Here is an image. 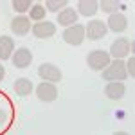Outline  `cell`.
Segmentation results:
<instances>
[{
	"label": "cell",
	"mask_w": 135,
	"mask_h": 135,
	"mask_svg": "<svg viewBox=\"0 0 135 135\" xmlns=\"http://www.w3.org/2000/svg\"><path fill=\"white\" fill-rule=\"evenodd\" d=\"M97 6H101V9H103V11L110 13V15H114V13L119 11L121 2H115V0H101V2H97Z\"/></svg>",
	"instance_id": "ac0fdd59"
},
{
	"label": "cell",
	"mask_w": 135,
	"mask_h": 135,
	"mask_svg": "<svg viewBox=\"0 0 135 135\" xmlns=\"http://www.w3.org/2000/svg\"><path fill=\"white\" fill-rule=\"evenodd\" d=\"M15 51V42L11 36H0V60H9Z\"/></svg>",
	"instance_id": "5bb4252c"
},
{
	"label": "cell",
	"mask_w": 135,
	"mask_h": 135,
	"mask_svg": "<svg viewBox=\"0 0 135 135\" xmlns=\"http://www.w3.org/2000/svg\"><path fill=\"white\" fill-rule=\"evenodd\" d=\"M31 29V20L27 18V16H15L13 22H11V31L15 32V34H18V36H25L27 32Z\"/></svg>",
	"instance_id": "30bf717a"
},
{
	"label": "cell",
	"mask_w": 135,
	"mask_h": 135,
	"mask_svg": "<svg viewBox=\"0 0 135 135\" xmlns=\"http://www.w3.org/2000/svg\"><path fill=\"white\" fill-rule=\"evenodd\" d=\"M128 78L126 72V63L123 60H114V61L108 63V67L103 70V79H106L108 83H114V81H121Z\"/></svg>",
	"instance_id": "6da1fadb"
},
{
	"label": "cell",
	"mask_w": 135,
	"mask_h": 135,
	"mask_svg": "<svg viewBox=\"0 0 135 135\" xmlns=\"http://www.w3.org/2000/svg\"><path fill=\"white\" fill-rule=\"evenodd\" d=\"M36 95L43 103H52L58 97V90H56L54 83H40L36 86Z\"/></svg>",
	"instance_id": "8992f818"
},
{
	"label": "cell",
	"mask_w": 135,
	"mask_h": 135,
	"mask_svg": "<svg viewBox=\"0 0 135 135\" xmlns=\"http://www.w3.org/2000/svg\"><path fill=\"white\" fill-rule=\"evenodd\" d=\"M124 92H126V86L121 83V81H114V83H108L104 86L106 97H110V99H114V101L121 99V97L124 95Z\"/></svg>",
	"instance_id": "7c38bea8"
},
{
	"label": "cell",
	"mask_w": 135,
	"mask_h": 135,
	"mask_svg": "<svg viewBox=\"0 0 135 135\" xmlns=\"http://www.w3.org/2000/svg\"><path fill=\"white\" fill-rule=\"evenodd\" d=\"M15 92L18 94L20 97H25V95H29V94L32 92V83L29 79H25V78L16 79V81H15Z\"/></svg>",
	"instance_id": "2e32d148"
},
{
	"label": "cell",
	"mask_w": 135,
	"mask_h": 135,
	"mask_svg": "<svg viewBox=\"0 0 135 135\" xmlns=\"http://www.w3.org/2000/svg\"><path fill=\"white\" fill-rule=\"evenodd\" d=\"M32 61V54L27 47H22L18 51H15V56H13V65L16 69H27Z\"/></svg>",
	"instance_id": "9c48e42d"
},
{
	"label": "cell",
	"mask_w": 135,
	"mask_h": 135,
	"mask_svg": "<svg viewBox=\"0 0 135 135\" xmlns=\"http://www.w3.org/2000/svg\"><path fill=\"white\" fill-rule=\"evenodd\" d=\"M67 4H69L67 0H58V2H56V0H47V2H45L47 9L52 11V13H58V9H61L63 6H67Z\"/></svg>",
	"instance_id": "d6986e66"
},
{
	"label": "cell",
	"mask_w": 135,
	"mask_h": 135,
	"mask_svg": "<svg viewBox=\"0 0 135 135\" xmlns=\"http://www.w3.org/2000/svg\"><path fill=\"white\" fill-rule=\"evenodd\" d=\"M126 72H130V78H133V76H135V58H133V56L130 58V61L126 63Z\"/></svg>",
	"instance_id": "44dd1931"
},
{
	"label": "cell",
	"mask_w": 135,
	"mask_h": 135,
	"mask_svg": "<svg viewBox=\"0 0 135 135\" xmlns=\"http://www.w3.org/2000/svg\"><path fill=\"white\" fill-rule=\"evenodd\" d=\"M86 63L92 70H104L110 63V54L106 51H92L86 56Z\"/></svg>",
	"instance_id": "7a4b0ae2"
},
{
	"label": "cell",
	"mask_w": 135,
	"mask_h": 135,
	"mask_svg": "<svg viewBox=\"0 0 135 135\" xmlns=\"http://www.w3.org/2000/svg\"><path fill=\"white\" fill-rule=\"evenodd\" d=\"M45 13H47V9L43 7L42 4H34V6H31L29 16H31V20H40V22H43V20H45Z\"/></svg>",
	"instance_id": "e0dca14e"
},
{
	"label": "cell",
	"mask_w": 135,
	"mask_h": 135,
	"mask_svg": "<svg viewBox=\"0 0 135 135\" xmlns=\"http://www.w3.org/2000/svg\"><path fill=\"white\" fill-rule=\"evenodd\" d=\"M13 9L15 11H18V13H23V11H27L29 9V6H32L29 0H13Z\"/></svg>",
	"instance_id": "ffe728a7"
},
{
	"label": "cell",
	"mask_w": 135,
	"mask_h": 135,
	"mask_svg": "<svg viewBox=\"0 0 135 135\" xmlns=\"http://www.w3.org/2000/svg\"><path fill=\"white\" fill-rule=\"evenodd\" d=\"M110 58H114V60H121V58H124L130 54V43L126 38H117L112 45H110Z\"/></svg>",
	"instance_id": "52a82bcc"
},
{
	"label": "cell",
	"mask_w": 135,
	"mask_h": 135,
	"mask_svg": "<svg viewBox=\"0 0 135 135\" xmlns=\"http://www.w3.org/2000/svg\"><path fill=\"white\" fill-rule=\"evenodd\" d=\"M32 34L36 38H51L52 34H56V25L47 20L38 22V23L32 25Z\"/></svg>",
	"instance_id": "ba28073f"
},
{
	"label": "cell",
	"mask_w": 135,
	"mask_h": 135,
	"mask_svg": "<svg viewBox=\"0 0 135 135\" xmlns=\"http://www.w3.org/2000/svg\"><path fill=\"white\" fill-rule=\"evenodd\" d=\"M99 9V6H97V2L95 0H81L79 4H78V11L83 15V16H94L95 13Z\"/></svg>",
	"instance_id": "9a60e30c"
},
{
	"label": "cell",
	"mask_w": 135,
	"mask_h": 135,
	"mask_svg": "<svg viewBox=\"0 0 135 135\" xmlns=\"http://www.w3.org/2000/svg\"><path fill=\"white\" fill-rule=\"evenodd\" d=\"M78 22V11H74L72 7H65V9L58 15V23L65 25V27H70Z\"/></svg>",
	"instance_id": "4fadbf2b"
},
{
	"label": "cell",
	"mask_w": 135,
	"mask_h": 135,
	"mask_svg": "<svg viewBox=\"0 0 135 135\" xmlns=\"http://www.w3.org/2000/svg\"><path fill=\"white\" fill-rule=\"evenodd\" d=\"M4 76H6V69H4V65L0 63V81L4 79Z\"/></svg>",
	"instance_id": "603a6c76"
},
{
	"label": "cell",
	"mask_w": 135,
	"mask_h": 135,
	"mask_svg": "<svg viewBox=\"0 0 135 135\" xmlns=\"http://www.w3.org/2000/svg\"><path fill=\"white\" fill-rule=\"evenodd\" d=\"M114 135H130V133H126V132H115Z\"/></svg>",
	"instance_id": "cb8c5ba5"
},
{
	"label": "cell",
	"mask_w": 135,
	"mask_h": 135,
	"mask_svg": "<svg viewBox=\"0 0 135 135\" xmlns=\"http://www.w3.org/2000/svg\"><path fill=\"white\" fill-rule=\"evenodd\" d=\"M126 27H128V20H126V16L123 13H114V15H110L106 29H112L114 32H123V31H126Z\"/></svg>",
	"instance_id": "8fae6325"
},
{
	"label": "cell",
	"mask_w": 135,
	"mask_h": 135,
	"mask_svg": "<svg viewBox=\"0 0 135 135\" xmlns=\"http://www.w3.org/2000/svg\"><path fill=\"white\" fill-rule=\"evenodd\" d=\"M63 40L69 45H81L85 40V27L79 23H74L63 31Z\"/></svg>",
	"instance_id": "3957f363"
},
{
	"label": "cell",
	"mask_w": 135,
	"mask_h": 135,
	"mask_svg": "<svg viewBox=\"0 0 135 135\" xmlns=\"http://www.w3.org/2000/svg\"><path fill=\"white\" fill-rule=\"evenodd\" d=\"M106 32H108V29H106V23L101 20H90L88 22V25H86V38L88 40H101V38H104L106 36Z\"/></svg>",
	"instance_id": "5b68a950"
},
{
	"label": "cell",
	"mask_w": 135,
	"mask_h": 135,
	"mask_svg": "<svg viewBox=\"0 0 135 135\" xmlns=\"http://www.w3.org/2000/svg\"><path fill=\"white\" fill-rule=\"evenodd\" d=\"M38 76L43 78L47 83H58V81H61V70L56 65H52V63H43V65H40Z\"/></svg>",
	"instance_id": "277c9868"
},
{
	"label": "cell",
	"mask_w": 135,
	"mask_h": 135,
	"mask_svg": "<svg viewBox=\"0 0 135 135\" xmlns=\"http://www.w3.org/2000/svg\"><path fill=\"white\" fill-rule=\"evenodd\" d=\"M7 119H9V114H7L6 110H0V128H4V126H6Z\"/></svg>",
	"instance_id": "7402d4cb"
}]
</instances>
